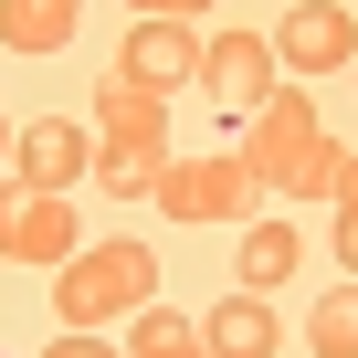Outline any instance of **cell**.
<instances>
[{
  "mask_svg": "<svg viewBox=\"0 0 358 358\" xmlns=\"http://www.w3.org/2000/svg\"><path fill=\"white\" fill-rule=\"evenodd\" d=\"M43 358H127V348H106V327H64Z\"/></svg>",
  "mask_w": 358,
  "mask_h": 358,
  "instance_id": "cell-15",
  "label": "cell"
},
{
  "mask_svg": "<svg viewBox=\"0 0 358 358\" xmlns=\"http://www.w3.org/2000/svg\"><path fill=\"white\" fill-rule=\"evenodd\" d=\"M127 358H211L201 316H179V306H137L127 316Z\"/></svg>",
  "mask_w": 358,
  "mask_h": 358,
  "instance_id": "cell-12",
  "label": "cell"
},
{
  "mask_svg": "<svg viewBox=\"0 0 358 358\" xmlns=\"http://www.w3.org/2000/svg\"><path fill=\"white\" fill-rule=\"evenodd\" d=\"M11 169L32 179V190H74V179L95 169V137H85L74 116H32V127L11 137Z\"/></svg>",
  "mask_w": 358,
  "mask_h": 358,
  "instance_id": "cell-8",
  "label": "cell"
},
{
  "mask_svg": "<svg viewBox=\"0 0 358 358\" xmlns=\"http://www.w3.org/2000/svg\"><path fill=\"white\" fill-rule=\"evenodd\" d=\"M274 64L285 74H348L358 64V11L348 0H306V11L274 22Z\"/></svg>",
  "mask_w": 358,
  "mask_h": 358,
  "instance_id": "cell-6",
  "label": "cell"
},
{
  "mask_svg": "<svg viewBox=\"0 0 358 358\" xmlns=\"http://www.w3.org/2000/svg\"><path fill=\"white\" fill-rule=\"evenodd\" d=\"M232 264H243V285H253V295H274V285H285V274L306 264V243H295V222H253Z\"/></svg>",
  "mask_w": 358,
  "mask_h": 358,
  "instance_id": "cell-13",
  "label": "cell"
},
{
  "mask_svg": "<svg viewBox=\"0 0 358 358\" xmlns=\"http://www.w3.org/2000/svg\"><path fill=\"white\" fill-rule=\"evenodd\" d=\"M137 306H158L148 243H95V253L53 264V316H64V327H116V316H137Z\"/></svg>",
  "mask_w": 358,
  "mask_h": 358,
  "instance_id": "cell-2",
  "label": "cell"
},
{
  "mask_svg": "<svg viewBox=\"0 0 358 358\" xmlns=\"http://www.w3.org/2000/svg\"><path fill=\"white\" fill-rule=\"evenodd\" d=\"M0 158H11V116H0Z\"/></svg>",
  "mask_w": 358,
  "mask_h": 358,
  "instance_id": "cell-19",
  "label": "cell"
},
{
  "mask_svg": "<svg viewBox=\"0 0 358 358\" xmlns=\"http://www.w3.org/2000/svg\"><path fill=\"white\" fill-rule=\"evenodd\" d=\"M85 0H0V53H64Z\"/></svg>",
  "mask_w": 358,
  "mask_h": 358,
  "instance_id": "cell-11",
  "label": "cell"
},
{
  "mask_svg": "<svg viewBox=\"0 0 358 358\" xmlns=\"http://www.w3.org/2000/svg\"><path fill=\"white\" fill-rule=\"evenodd\" d=\"M306 348H316V358H358V274H348L337 295H316V316H306Z\"/></svg>",
  "mask_w": 358,
  "mask_h": 358,
  "instance_id": "cell-14",
  "label": "cell"
},
{
  "mask_svg": "<svg viewBox=\"0 0 358 358\" xmlns=\"http://www.w3.org/2000/svg\"><path fill=\"white\" fill-rule=\"evenodd\" d=\"M243 179L253 190H295V201H337V137L316 127V95H264V116L243 127Z\"/></svg>",
  "mask_w": 358,
  "mask_h": 358,
  "instance_id": "cell-1",
  "label": "cell"
},
{
  "mask_svg": "<svg viewBox=\"0 0 358 358\" xmlns=\"http://www.w3.org/2000/svg\"><path fill=\"white\" fill-rule=\"evenodd\" d=\"M127 11H137V22H201L211 0H127Z\"/></svg>",
  "mask_w": 358,
  "mask_h": 358,
  "instance_id": "cell-16",
  "label": "cell"
},
{
  "mask_svg": "<svg viewBox=\"0 0 358 358\" xmlns=\"http://www.w3.org/2000/svg\"><path fill=\"white\" fill-rule=\"evenodd\" d=\"M348 74H358V64H348Z\"/></svg>",
  "mask_w": 358,
  "mask_h": 358,
  "instance_id": "cell-20",
  "label": "cell"
},
{
  "mask_svg": "<svg viewBox=\"0 0 358 358\" xmlns=\"http://www.w3.org/2000/svg\"><path fill=\"white\" fill-rule=\"evenodd\" d=\"M85 253V232H74V201L64 190H11L0 179V264H74Z\"/></svg>",
  "mask_w": 358,
  "mask_h": 358,
  "instance_id": "cell-4",
  "label": "cell"
},
{
  "mask_svg": "<svg viewBox=\"0 0 358 358\" xmlns=\"http://www.w3.org/2000/svg\"><path fill=\"white\" fill-rule=\"evenodd\" d=\"M148 201H158L169 222H243L264 190L243 179V158H169V179H158Z\"/></svg>",
  "mask_w": 358,
  "mask_h": 358,
  "instance_id": "cell-5",
  "label": "cell"
},
{
  "mask_svg": "<svg viewBox=\"0 0 358 358\" xmlns=\"http://www.w3.org/2000/svg\"><path fill=\"white\" fill-rule=\"evenodd\" d=\"M116 74H137L148 95L201 85V32H190V22H137V32H127V53H116Z\"/></svg>",
  "mask_w": 358,
  "mask_h": 358,
  "instance_id": "cell-7",
  "label": "cell"
},
{
  "mask_svg": "<svg viewBox=\"0 0 358 358\" xmlns=\"http://www.w3.org/2000/svg\"><path fill=\"white\" fill-rule=\"evenodd\" d=\"M95 158H137L169 179V95H148L137 74H106L95 85Z\"/></svg>",
  "mask_w": 358,
  "mask_h": 358,
  "instance_id": "cell-3",
  "label": "cell"
},
{
  "mask_svg": "<svg viewBox=\"0 0 358 358\" xmlns=\"http://www.w3.org/2000/svg\"><path fill=\"white\" fill-rule=\"evenodd\" d=\"M337 211H358V148L337 158Z\"/></svg>",
  "mask_w": 358,
  "mask_h": 358,
  "instance_id": "cell-17",
  "label": "cell"
},
{
  "mask_svg": "<svg viewBox=\"0 0 358 358\" xmlns=\"http://www.w3.org/2000/svg\"><path fill=\"white\" fill-rule=\"evenodd\" d=\"M337 264L358 274V211H337Z\"/></svg>",
  "mask_w": 358,
  "mask_h": 358,
  "instance_id": "cell-18",
  "label": "cell"
},
{
  "mask_svg": "<svg viewBox=\"0 0 358 358\" xmlns=\"http://www.w3.org/2000/svg\"><path fill=\"white\" fill-rule=\"evenodd\" d=\"M201 337H211V358H274L285 348V327H274V306L243 285V295H222L211 316H201Z\"/></svg>",
  "mask_w": 358,
  "mask_h": 358,
  "instance_id": "cell-10",
  "label": "cell"
},
{
  "mask_svg": "<svg viewBox=\"0 0 358 358\" xmlns=\"http://www.w3.org/2000/svg\"><path fill=\"white\" fill-rule=\"evenodd\" d=\"M264 74H274V43H264V32H211V43H201V85H211L222 106H253Z\"/></svg>",
  "mask_w": 358,
  "mask_h": 358,
  "instance_id": "cell-9",
  "label": "cell"
}]
</instances>
